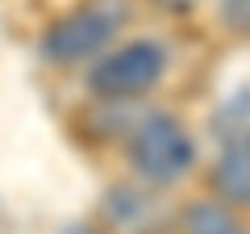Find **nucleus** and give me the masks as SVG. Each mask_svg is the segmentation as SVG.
<instances>
[{
  "mask_svg": "<svg viewBox=\"0 0 250 234\" xmlns=\"http://www.w3.org/2000/svg\"><path fill=\"white\" fill-rule=\"evenodd\" d=\"M129 163L146 184H175L196 167V142L175 113H150L129 134Z\"/></svg>",
  "mask_w": 250,
  "mask_h": 234,
  "instance_id": "1",
  "label": "nucleus"
},
{
  "mask_svg": "<svg viewBox=\"0 0 250 234\" xmlns=\"http://www.w3.org/2000/svg\"><path fill=\"white\" fill-rule=\"evenodd\" d=\"M125 21V4H83V9L59 17L42 34V59L50 67H80L104 54Z\"/></svg>",
  "mask_w": 250,
  "mask_h": 234,
  "instance_id": "2",
  "label": "nucleus"
},
{
  "mask_svg": "<svg viewBox=\"0 0 250 234\" xmlns=\"http://www.w3.org/2000/svg\"><path fill=\"white\" fill-rule=\"evenodd\" d=\"M217 201L233 209H250V146H221L213 171H208Z\"/></svg>",
  "mask_w": 250,
  "mask_h": 234,
  "instance_id": "4",
  "label": "nucleus"
},
{
  "mask_svg": "<svg viewBox=\"0 0 250 234\" xmlns=\"http://www.w3.org/2000/svg\"><path fill=\"white\" fill-rule=\"evenodd\" d=\"M208 130L221 146H250V88H238L213 109Z\"/></svg>",
  "mask_w": 250,
  "mask_h": 234,
  "instance_id": "5",
  "label": "nucleus"
},
{
  "mask_svg": "<svg viewBox=\"0 0 250 234\" xmlns=\"http://www.w3.org/2000/svg\"><path fill=\"white\" fill-rule=\"evenodd\" d=\"M184 234H250V230L225 201H192L184 209Z\"/></svg>",
  "mask_w": 250,
  "mask_h": 234,
  "instance_id": "6",
  "label": "nucleus"
},
{
  "mask_svg": "<svg viewBox=\"0 0 250 234\" xmlns=\"http://www.w3.org/2000/svg\"><path fill=\"white\" fill-rule=\"evenodd\" d=\"M163 75H167V50L150 38H138V42H125L92 59L88 88L100 100H134L142 92H154Z\"/></svg>",
  "mask_w": 250,
  "mask_h": 234,
  "instance_id": "3",
  "label": "nucleus"
},
{
  "mask_svg": "<svg viewBox=\"0 0 250 234\" xmlns=\"http://www.w3.org/2000/svg\"><path fill=\"white\" fill-rule=\"evenodd\" d=\"M154 4H163V9H171V13H192L200 0H154Z\"/></svg>",
  "mask_w": 250,
  "mask_h": 234,
  "instance_id": "8",
  "label": "nucleus"
},
{
  "mask_svg": "<svg viewBox=\"0 0 250 234\" xmlns=\"http://www.w3.org/2000/svg\"><path fill=\"white\" fill-rule=\"evenodd\" d=\"M221 17L229 29L250 34V0H221Z\"/></svg>",
  "mask_w": 250,
  "mask_h": 234,
  "instance_id": "7",
  "label": "nucleus"
}]
</instances>
